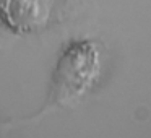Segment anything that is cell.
<instances>
[{
  "label": "cell",
  "instance_id": "obj_1",
  "mask_svg": "<svg viewBox=\"0 0 151 138\" xmlns=\"http://www.w3.org/2000/svg\"><path fill=\"white\" fill-rule=\"evenodd\" d=\"M101 73V52L93 41H75L63 49L52 76L57 102L78 99L93 88Z\"/></svg>",
  "mask_w": 151,
  "mask_h": 138
},
{
  "label": "cell",
  "instance_id": "obj_2",
  "mask_svg": "<svg viewBox=\"0 0 151 138\" xmlns=\"http://www.w3.org/2000/svg\"><path fill=\"white\" fill-rule=\"evenodd\" d=\"M55 0H0V23L12 33L41 31L52 18Z\"/></svg>",
  "mask_w": 151,
  "mask_h": 138
}]
</instances>
